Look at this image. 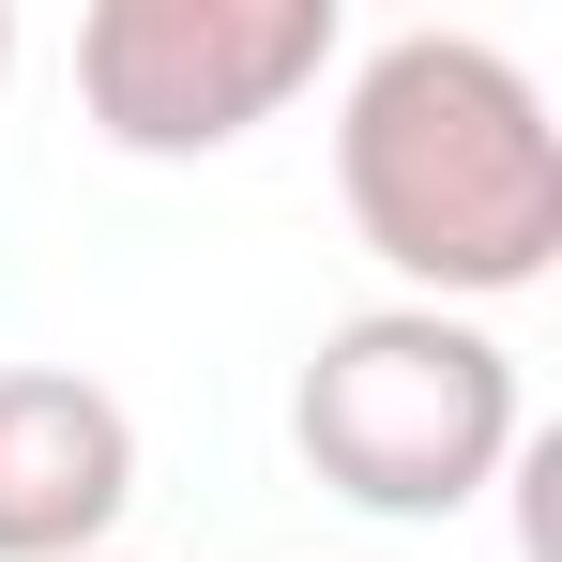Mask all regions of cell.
<instances>
[{
	"label": "cell",
	"instance_id": "obj_2",
	"mask_svg": "<svg viewBox=\"0 0 562 562\" xmlns=\"http://www.w3.org/2000/svg\"><path fill=\"white\" fill-rule=\"evenodd\" d=\"M289 441L304 471L350 502V517H471L502 471L532 457V395H517V350L457 319V304H366L335 319L304 380H289Z\"/></svg>",
	"mask_w": 562,
	"mask_h": 562
},
{
	"label": "cell",
	"instance_id": "obj_6",
	"mask_svg": "<svg viewBox=\"0 0 562 562\" xmlns=\"http://www.w3.org/2000/svg\"><path fill=\"white\" fill-rule=\"evenodd\" d=\"M106 562H122V548H106Z\"/></svg>",
	"mask_w": 562,
	"mask_h": 562
},
{
	"label": "cell",
	"instance_id": "obj_1",
	"mask_svg": "<svg viewBox=\"0 0 562 562\" xmlns=\"http://www.w3.org/2000/svg\"><path fill=\"white\" fill-rule=\"evenodd\" d=\"M335 198L395 304H517L562 274V122L486 31H380L335 92Z\"/></svg>",
	"mask_w": 562,
	"mask_h": 562
},
{
	"label": "cell",
	"instance_id": "obj_4",
	"mask_svg": "<svg viewBox=\"0 0 562 562\" xmlns=\"http://www.w3.org/2000/svg\"><path fill=\"white\" fill-rule=\"evenodd\" d=\"M137 502V411L77 366H0V562H106Z\"/></svg>",
	"mask_w": 562,
	"mask_h": 562
},
{
	"label": "cell",
	"instance_id": "obj_5",
	"mask_svg": "<svg viewBox=\"0 0 562 562\" xmlns=\"http://www.w3.org/2000/svg\"><path fill=\"white\" fill-rule=\"evenodd\" d=\"M0 77H15V15H0Z\"/></svg>",
	"mask_w": 562,
	"mask_h": 562
},
{
	"label": "cell",
	"instance_id": "obj_3",
	"mask_svg": "<svg viewBox=\"0 0 562 562\" xmlns=\"http://www.w3.org/2000/svg\"><path fill=\"white\" fill-rule=\"evenodd\" d=\"M335 61H350V15L335 0H92L77 15V106H92L106 153H137V168L244 153Z\"/></svg>",
	"mask_w": 562,
	"mask_h": 562
}]
</instances>
